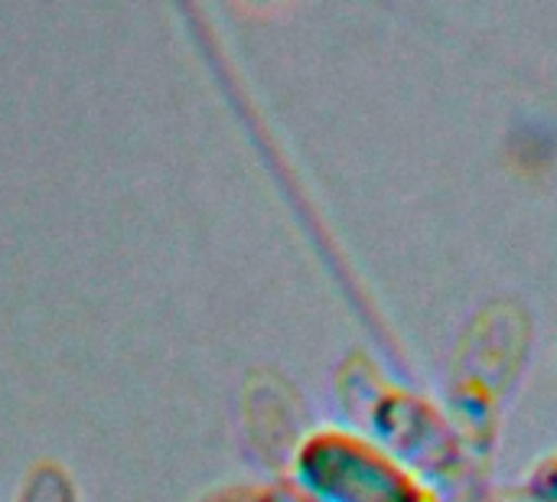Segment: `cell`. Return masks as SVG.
<instances>
[{
  "mask_svg": "<svg viewBox=\"0 0 557 502\" xmlns=\"http://www.w3.org/2000/svg\"><path fill=\"white\" fill-rule=\"evenodd\" d=\"M297 480L320 502H437L398 461L346 431H320L297 454Z\"/></svg>",
  "mask_w": 557,
  "mask_h": 502,
  "instance_id": "6da1fadb",
  "label": "cell"
},
{
  "mask_svg": "<svg viewBox=\"0 0 557 502\" xmlns=\"http://www.w3.org/2000/svg\"><path fill=\"white\" fill-rule=\"evenodd\" d=\"M16 502H78V500H75V487H72V480L65 477V470H62V467H55V464H42V467H36V470L26 477V483H23V490H20Z\"/></svg>",
  "mask_w": 557,
  "mask_h": 502,
  "instance_id": "7a4b0ae2",
  "label": "cell"
},
{
  "mask_svg": "<svg viewBox=\"0 0 557 502\" xmlns=\"http://www.w3.org/2000/svg\"><path fill=\"white\" fill-rule=\"evenodd\" d=\"M532 493L542 502H557V461L555 467H542L539 477H532Z\"/></svg>",
  "mask_w": 557,
  "mask_h": 502,
  "instance_id": "3957f363",
  "label": "cell"
}]
</instances>
